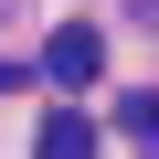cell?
<instances>
[{
	"label": "cell",
	"instance_id": "cell-1",
	"mask_svg": "<svg viewBox=\"0 0 159 159\" xmlns=\"http://www.w3.org/2000/svg\"><path fill=\"white\" fill-rule=\"evenodd\" d=\"M96 74H106V32H96V21H64V32H43V85L85 96Z\"/></svg>",
	"mask_w": 159,
	"mask_h": 159
},
{
	"label": "cell",
	"instance_id": "cell-2",
	"mask_svg": "<svg viewBox=\"0 0 159 159\" xmlns=\"http://www.w3.org/2000/svg\"><path fill=\"white\" fill-rule=\"evenodd\" d=\"M43 159H96V117L53 106V117H43Z\"/></svg>",
	"mask_w": 159,
	"mask_h": 159
},
{
	"label": "cell",
	"instance_id": "cell-3",
	"mask_svg": "<svg viewBox=\"0 0 159 159\" xmlns=\"http://www.w3.org/2000/svg\"><path fill=\"white\" fill-rule=\"evenodd\" d=\"M117 127H127L138 148H159V96H117Z\"/></svg>",
	"mask_w": 159,
	"mask_h": 159
},
{
	"label": "cell",
	"instance_id": "cell-4",
	"mask_svg": "<svg viewBox=\"0 0 159 159\" xmlns=\"http://www.w3.org/2000/svg\"><path fill=\"white\" fill-rule=\"evenodd\" d=\"M127 11H138V21H159V0H127Z\"/></svg>",
	"mask_w": 159,
	"mask_h": 159
},
{
	"label": "cell",
	"instance_id": "cell-5",
	"mask_svg": "<svg viewBox=\"0 0 159 159\" xmlns=\"http://www.w3.org/2000/svg\"><path fill=\"white\" fill-rule=\"evenodd\" d=\"M11 85H21V74H11V64H0V96H11Z\"/></svg>",
	"mask_w": 159,
	"mask_h": 159
},
{
	"label": "cell",
	"instance_id": "cell-6",
	"mask_svg": "<svg viewBox=\"0 0 159 159\" xmlns=\"http://www.w3.org/2000/svg\"><path fill=\"white\" fill-rule=\"evenodd\" d=\"M0 11H11V0H0Z\"/></svg>",
	"mask_w": 159,
	"mask_h": 159
}]
</instances>
